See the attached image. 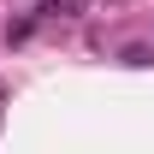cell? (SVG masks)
Returning <instances> with one entry per match:
<instances>
[{"instance_id": "7a4b0ae2", "label": "cell", "mask_w": 154, "mask_h": 154, "mask_svg": "<svg viewBox=\"0 0 154 154\" xmlns=\"http://www.w3.org/2000/svg\"><path fill=\"white\" fill-rule=\"evenodd\" d=\"M119 59H125V65H154V48H148V42H131Z\"/></svg>"}, {"instance_id": "6da1fadb", "label": "cell", "mask_w": 154, "mask_h": 154, "mask_svg": "<svg viewBox=\"0 0 154 154\" xmlns=\"http://www.w3.org/2000/svg\"><path fill=\"white\" fill-rule=\"evenodd\" d=\"M89 0H42L36 6V18H71V12H83Z\"/></svg>"}]
</instances>
